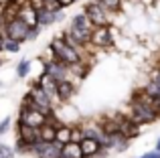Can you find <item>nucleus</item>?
I'll return each instance as SVG.
<instances>
[{
    "instance_id": "1",
    "label": "nucleus",
    "mask_w": 160,
    "mask_h": 158,
    "mask_svg": "<svg viewBox=\"0 0 160 158\" xmlns=\"http://www.w3.org/2000/svg\"><path fill=\"white\" fill-rule=\"evenodd\" d=\"M49 45H51V49H53V59L63 61V63H67V65H75V63H79V61H83L81 51L75 49L73 45H69L61 35H55Z\"/></svg>"
},
{
    "instance_id": "2",
    "label": "nucleus",
    "mask_w": 160,
    "mask_h": 158,
    "mask_svg": "<svg viewBox=\"0 0 160 158\" xmlns=\"http://www.w3.org/2000/svg\"><path fill=\"white\" fill-rule=\"evenodd\" d=\"M120 32V28L109 24V27H95L91 32V47L95 51H112L116 49V37Z\"/></svg>"
},
{
    "instance_id": "3",
    "label": "nucleus",
    "mask_w": 160,
    "mask_h": 158,
    "mask_svg": "<svg viewBox=\"0 0 160 158\" xmlns=\"http://www.w3.org/2000/svg\"><path fill=\"white\" fill-rule=\"evenodd\" d=\"M136 120L140 126H148V124H156L160 120V111L156 107H152L146 101H136V99H130V110L126 111Z\"/></svg>"
},
{
    "instance_id": "4",
    "label": "nucleus",
    "mask_w": 160,
    "mask_h": 158,
    "mask_svg": "<svg viewBox=\"0 0 160 158\" xmlns=\"http://www.w3.org/2000/svg\"><path fill=\"white\" fill-rule=\"evenodd\" d=\"M83 12L87 14V18L91 20L93 27H109V24H113V12H109L106 6H102L98 0H87L83 4Z\"/></svg>"
},
{
    "instance_id": "5",
    "label": "nucleus",
    "mask_w": 160,
    "mask_h": 158,
    "mask_svg": "<svg viewBox=\"0 0 160 158\" xmlns=\"http://www.w3.org/2000/svg\"><path fill=\"white\" fill-rule=\"evenodd\" d=\"M41 59V57H39ZM41 73L53 77L55 81H67V79H73V73H71L69 65L63 63V61H57V59H41Z\"/></svg>"
},
{
    "instance_id": "6",
    "label": "nucleus",
    "mask_w": 160,
    "mask_h": 158,
    "mask_svg": "<svg viewBox=\"0 0 160 158\" xmlns=\"http://www.w3.org/2000/svg\"><path fill=\"white\" fill-rule=\"evenodd\" d=\"M116 118H118V124H120V132L126 136V138L136 140V138L142 136L144 126H140V124H138L130 114H126V111H116Z\"/></svg>"
},
{
    "instance_id": "7",
    "label": "nucleus",
    "mask_w": 160,
    "mask_h": 158,
    "mask_svg": "<svg viewBox=\"0 0 160 158\" xmlns=\"http://www.w3.org/2000/svg\"><path fill=\"white\" fill-rule=\"evenodd\" d=\"M28 31L31 24H27L20 16L6 22V39H12L16 43H28Z\"/></svg>"
},
{
    "instance_id": "8",
    "label": "nucleus",
    "mask_w": 160,
    "mask_h": 158,
    "mask_svg": "<svg viewBox=\"0 0 160 158\" xmlns=\"http://www.w3.org/2000/svg\"><path fill=\"white\" fill-rule=\"evenodd\" d=\"M77 95V79L59 81L57 85V101L59 103H71Z\"/></svg>"
},
{
    "instance_id": "9",
    "label": "nucleus",
    "mask_w": 160,
    "mask_h": 158,
    "mask_svg": "<svg viewBox=\"0 0 160 158\" xmlns=\"http://www.w3.org/2000/svg\"><path fill=\"white\" fill-rule=\"evenodd\" d=\"M16 120L28 124V126H35V128H41L45 122H47V114L41 110H24V107H18V116Z\"/></svg>"
},
{
    "instance_id": "10",
    "label": "nucleus",
    "mask_w": 160,
    "mask_h": 158,
    "mask_svg": "<svg viewBox=\"0 0 160 158\" xmlns=\"http://www.w3.org/2000/svg\"><path fill=\"white\" fill-rule=\"evenodd\" d=\"M14 130H16V136H18V138H22V140H27V142L31 144V146L37 142V140H41V136H39V128L28 126V124L20 122V120H16Z\"/></svg>"
},
{
    "instance_id": "11",
    "label": "nucleus",
    "mask_w": 160,
    "mask_h": 158,
    "mask_svg": "<svg viewBox=\"0 0 160 158\" xmlns=\"http://www.w3.org/2000/svg\"><path fill=\"white\" fill-rule=\"evenodd\" d=\"M37 81H39V85H41V89L45 91V93L49 95V97L53 99V103H55V107L59 106V101H57V85L59 83L55 81L53 77H49V75H45V73H39L37 75Z\"/></svg>"
},
{
    "instance_id": "12",
    "label": "nucleus",
    "mask_w": 160,
    "mask_h": 158,
    "mask_svg": "<svg viewBox=\"0 0 160 158\" xmlns=\"http://www.w3.org/2000/svg\"><path fill=\"white\" fill-rule=\"evenodd\" d=\"M130 144H132V140L126 138L122 132H116V134L109 136V142H108V148L112 152H116V154H122V152H126L130 148Z\"/></svg>"
},
{
    "instance_id": "13",
    "label": "nucleus",
    "mask_w": 160,
    "mask_h": 158,
    "mask_svg": "<svg viewBox=\"0 0 160 158\" xmlns=\"http://www.w3.org/2000/svg\"><path fill=\"white\" fill-rule=\"evenodd\" d=\"M18 16L27 24H31V27H32V24H39V10H37V8L32 6L28 0H24V2H22V8H20Z\"/></svg>"
},
{
    "instance_id": "14",
    "label": "nucleus",
    "mask_w": 160,
    "mask_h": 158,
    "mask_svg": "<svg viewBox=\"0 0 160 158\" xmlns=\"http://www.w3.org/2000/svg\"><path fill=\"white\" fill-rule=\"evenodd\" d=\"M79 144H81V152H83V156H98L99 154V150H102V142H99V140L98 138H87V136H85V138H83L81 140V142H79Z\"/></svg>"
},
{
    "instance_id": "15",
    "label": "nucleus",
    "mask_w": 160,
    "mask_h": 158,
    "mask_svg": "<svg viewBox=\"0 0 160 158\" xmlns=\"http://www.w3.org/2000/svg\"><path fill=\"white\" fill-rule=\"evenodd\" d=\"M59 12H61V10H59ZM59 12H53V10H49V8H41V10H39V24L43 28L55 27V24L59 22Z\"/></svg>"
},
{
    "instance_id": "16",
    "label": "nucleus",
    "mask_w": 160,
    "mask_h": 158,
    "mask_svg": "<svg viewBox=\"0 0 160 158\" xmlns=\"http://www.w3.org/2000/svg\"><path fill=\"white\" fill-rule=\"evenodd\" d=\"M31 71H32V61L28 59V57L20 59L18 63H16V67H14V75H16V79H27L28 75H31Z\"/></svg>"
},
{
    "instance_id": "17",
    "label": "nucleus",
    "mask_w": 160,
    "mask_h": 158,
    "mask_svg": "<svg viewBox=\"0 0 160 158\" xmlns=\"http://www.w3.org/2000/svg\"><path fill=\"white\" fill-rule=\"evenodd\" d=\"M61 154H63V158H83L81 144H79V142H67V144H63Z\"/></svg>"
},
{
    "instance_id": "18",
    "label": "nucleus",
    "mask_w": 160,
    "mask_h": 158,
    "mask_svg": "<svg viewBox=\"0 0 160 158\" xmlns=\"http://www.w3.org/2000/svg\"><path fill=\"white\" fill-rule=\"evenodd\" d=\"M39 136H41V140H45V142H55V136H57V128H55L51 122H45L43 126L39 128Z\"/></svg>"
},
{
    "instance_id": "19",
    "label": "nucleus",
    "mask_w": 160,
    "mask_h": 158,
    "mask_svg": "<svg viewBox=\"0 0 160 158\" xmlns=\"http://www.w3.org/2000/svg\"><path fill=\"white\" fill-rule=\"evenodd\" d=\"M55 140L61 142V144L71 142V124H61V126L57 128V136H55Z\"/></svg>"
},
{
    "instance_id": "20",
    "label": "nucleus",
    "mask_w": 160,
    "mask_h": 158,
    "mask_svg": "<svg viewBox=\"0 0 160 158\" xmlns=\"http://www.w3.org/2000/svg\"><path fill=\"white\" fill-rule=\"evenodd\" d=\"M61 150H63L61 142H57V140H55V142H49V146H47V150H45L43 158H63Z\"/></svg>"
},
{
    "instance_id": "21",
    "label": "nucleus",
    "mask_w": 160,
    "mask_h": 158,
    "mask_svg": "<svg viewBox=\"0 0 160 158\" xmlns=\"http://www.w3.org/2000/svg\"><path fill=\"white\" fill-rule=\"evenodd\" d=\"M83 138H85V132H83V124H81V122L71 124V142H81Z\"/></svg>"
},
{
    "instance_id": "22",
    "label": "nucleus",
    "mask_w": 160,
    "mask_h": 158,
    "mask_svg": "<svg viewBox=\"0 0 160 158\" xmlns=\"http://www.w3.org/2000/svg\"><path fill=\"white\" fill-rule=\"evenodd\" d=\"M102 6H106L109 12H122L124 10V0H98Z\"/></svg>"
},
{
    "instance_id": "23",
    "label": "nucleus",
    "mask_w": 160,
    "mask_h": 158,
    "mask_svg": "<svg viewBox=\"0 0 160 158\" xmlns=\"http://www.w3.org/2000/svg\"><path fill=\"white\" fill-rule=\"evenodd\" d=\"M14 150H16V154H20V156H28V152H31V144H28L27 140H22V138H18V136H16Z\"/></svg>"
},
{
    "instance_id": "24",
    "label": "nucleus",
    "mask_w": 160,
    "mask_h": 158,
    "mask_svg": "<svg viewBox=\"0 0 160 158\" xmlns=\"http://www.w3.org/2000/svg\"><path fill=\"white\" fill-rule=\"evenodd\" d=\"M20 49H22V43H16L12 39L4 41V53H8V55H16V53H20Z\"/></svg>"
},
{
    "instance_id": "25",
    "label": "nucleus",
    "mask_w": 160,
    "mask_h": 158,
    "mask_svg": "<svg viewBox=\"0 0 160 158\" xmlns=\"http://www.w3.org/2000/svg\"><path fill=\"white\" fill-rule=\"evenodd\" d=\"M0 158H16L14 146H8V144L0 142Z\"/></svg>"
},
{
    "instance_id": "26",
    "label": "nucleus",
    "mask_w": 160,
    "mask_h": 158,
    "mask_svg": "<svg viewBox=\"0 0 160 158\" xmlns=\"http://www.w3.org/2000/svg\"><path fill=\"white\" fill-rule=\"evenodd\" d=\"M10 128H12V118H10V116H4V118L0 120V136L8 134Z\"/></svg>"
},
{
    "instance_id": "27",
    "label": "nucleus",
    "mask_w": 160,
    "mask_h": 158,
    "mask_svg": "<svg viewBox=\"0 0 160 158\" xmlns=\"http://www.w3.org/2000/svg\"><path fill=\"white\" fill-rule=\"evenodd\" d=\"M43 31H45V28L41 27V24H32L31 31H28V43H35V41L39 39V35H41Z\"/></svg>"
},
{
    "instance_id": "28",
    "label": "nucleus",
    "mask_w": 160,
    "mask_h": 158,
    "mask_svg": "<svg viewBox=\"0 0 160 158\" xmlns=\"http://www.w3.org/2000/svg\"><path fill=\"white\" fill-rule=\"evenodd\" d=\"M43 4H45V8H49V10H53V12L63 10V6L57 2V0H43Z\"/></svg>"
},
{
    "instance_id": "29",
    "label": "nucleus",
    "mask_w": 160,
    "mask_h": 158,
    "mask_svg": "<svg viewBox=\"0 0 160 158\" xmlns=\"http://www.w3.org/2000/svg\"><path fill=\"white\" fill-rule=\"evenodd\" d=\"M148 77L152 79L154 83H156V85H158V89H160V69H158V67L150 69V71H148Z\"/></svg>"
},
{
    "instance_id": "30",
    "label": "nucleus",
    "mask_w": 160,
    "mask_h": 158,
    "mask_svg": "<svg viewBox=\"0 0 160 158\" xmlns=\"http://www.w3.org/2000/svg\"><path fill=\"white\" fill-rule=\"evenodd\" d=\"M57 2H59V4H61V6H63V8H69V6H73V4H75V2H77V0H57Z\"/></svg>"
},
{
    "instance_id": "31",
    "label": "nucleus",
    "mask_w": 160,
    "mask_h": 158,
    "mask_svg": "<svg viewBox=\"0 0 160 158\" xmlns=\"http://www.w3.org/2000/svg\"><path fill=\"white\" fill-rule=\"evenodd\" d=\"M28 2L32 4V6L37 8V10H41V8H45V4H43V0H28Z\"/></svg>"
},
{
    "instance_id": "32",
    "label": "nucleus",
    "mask_w": 160,
    "mask_h": 158,
    "mask_svg": "<svg viewBox=\"0 0 160 158\" xmlns=\"http://www.w3.org/2000/svg\"><path fill=\"white\" fill-rule=\"evenodd\" d=\"M4 41H6V37H2V35H0V55L4 53Z\"/></svg>"
},
{
    "instance_id": "33",
    "label": "nucleus",
    "mask_w": 160,
    "mask_h": 158,
    "mask_svg": "<svg viewBox=\"0 0 160 158\" xmlns=\"http://www.w3.org/2000/svg\"><path fill=\"white\" fill-rule=\"evenodd\" d=\"M152 8L156 10V14L160 16V0H156V2H154V6H152Z\"/></svg>"
},
{
    "instance_id": "34",
    "label": "nucleus",
    "mask_w": 160,
    "mask_h": 158,
    "mask_svg": "<svg viewBox=\"0 0 160 158\" xmlns=\"http://www.w3.org/2000/svg\"><path fill=\"white\" fill-rule=\"evenodd\" d=\"M154 150H160V136L156 138V144H154Z\"/></svg>"
},
{
    "instance_id": "35",
    "label": "nucleus",
    "mask_w": 160,
    "mask_h": 158,
    "mask_svg": "<svg viewBox=\"0 0 160 158\" xmlns=\"http://www.w3.org/2000/svg\"><path fill=\"white\" fill-rule=\"evenodd\" d=\"M154 67H158V69H160V59L156 61V63H154Z\"/></svg>"
},
{
    "instance_id": "36",
    "label": "nucleus",
    "mask_w": 160,
    "mask_h": 158,
    "mask_svg": "<svg viewBox=\"0 0 160 158\" xmlns=\"http://www.w3.org/2000/svg\"><path fill=\"white\" fill-rule=\"evenodd\" d=\"M2 65H4V59H2V57H0V67H2Z\"/></svg>"
},
{
    "instance_id": "37",
    "label": "nucleus",
    "mask_w": 160,
    "mask_h": 158,
    "mask_svg": "<svg viewBox=\"0 0 160 158\" xmlns=\"http://www.w3.org/2000/svg\"><path fill=\"white\" fill-rule=\"evenodd\" d=\"M0 87H2V83H0Z\"/></svg>"
},
{
    "instance_id": "38",
    "label": "nucleus",
    "mask_w": 160,
    "mask_h": 158,
    "mask_svg": "<svg viewBox=\"0 0 160 158\" xmlns=\"http://www.w3.org/2000/svg\"><path fill=\"white\" fill-rule=\"evenodd\" d=\"M154 2H156V0H154Z\"/></svg>"
}]
</instances>
